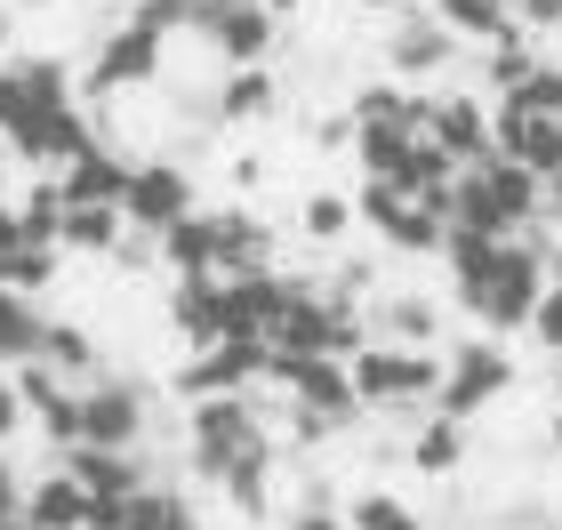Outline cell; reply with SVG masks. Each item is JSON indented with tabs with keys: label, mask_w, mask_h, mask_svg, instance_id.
<instances>
[{
	"label": "cell",
	"mask_w": 562,
	"mask_h": 530,
	"mask_svg": "<svg viewBox=\"0 0 562 530\" xmlns=\"http://www.w3.org/2000/svg\"><path fill=\"white\" fill-rule=\"evenodd\" d=\"M169 24H186V16H169L161 0H137L121 24H105V41H97V57L81 72V89L89 97H113V89H145V81H161V41H169Z\"/></svg>",
	"instance_id": "cell-1"
},
{
	"label": "cell",
	"mask_w": 562,
	"mask_h": 530,
	"mask_svg": "<svg viewBox=\"0 0 562 530\" xmlns=\"http://www.w3.org/2000/svg\"><path fill=\"white\" fill-rule=\"evenodd\" d=\"M186 450H193V474H210V483H225V474H241V466H273V442H266V426H258V410H249L241 394L193 402Z\"/></svg>",
	"instance_id": "cell-2"
},
{
	"label": "cell",
	"mask_w": 562,
	"mask_h": 530,
	"mask_svg": "<svg viewBox=\"0 0 562 530\" xmlns=\"http://www.w3.org/2000/svg\"><path fill=\"white\" fill-rule=\"evenodd\" d=\"M353 394L370 402V410H394V402H434L442 394V362L418 346H362L353 353Z\"/></svg>",
	"instance_id": "cell-3"
},
{
	"label": "cell",
	"mask_w": 562,
	"mask_h": 530,
	"mask_svg": "<svg viewBox=\"0 0 562 530\" xmlns=\"http://www.w3.org/2000/svg\"><path fill=\"white\" fill-rule=\"evenodd\" d=\"M72 105V65L65 57H0V137H16L24 121Z\"/></svg>",
	"instance_id": "cell-4"
},
{
	"label": "cell",
	"mask_w": 562,
	"mask_h": 530,
	"mask_svg": "<svg viewBox=\"0 0 562 530\" xmlns=\"http://www.w3.org/2000/svg\"><path fill=\"white\" fill-rule=\"evenodd\" d=\"M186 24H193V33L210 41L234 72H241V65H266V57H273V41H281V16L258 9V0H201Z\"/></svg>",
	"instance_id": "cell-5"
},
{
	"label": "cell",
	"mask_w": 562,
	"mask_h": 530,
	"mask_svg": "<svg viewBox=\"0 0 562 530\" xmlns=\"http://www.w3.org/2000/svg\"><path fill=\"white\" fill-rule=\"evenodd\" d=\"M193 210H201V201H193V177L177 169V161H137V177H130V201H121V217H130V234L161 241L169 225H186Z\"/></svg>",
	"instance_id": "cell-6"
},
{
	"label": "cell",
	"mask_w": 562,
	"mask_h": 530,
	"mask_svg": "<svg viewBox=\"0 0 562 530\" xmlns=\"http://www.w3.org/2000/svg\"><path fill=\"white\" fill-rule=\"evenodd\" d=\"M515 386V362H506V346H458L450 370H442V394H434V418H458L467 426L482 402H498Z\"/></svg>",
	"instance_id": "cell-7"
},
{
	"label": "cell",
	"mask_w": 562,
	"mask_h": 530,
	"mask_svg": "<svg viewBox=\"0 0 562 530\" xmlns=\"http://www.w3.org/2000/svg\"><path fill=\"white\" fill-rule=\"evenodd\" d=\"M273 362V346L266 338H217V346H201L186 370H177V394L186 402H210V394H241L249 377H266Z\"/></svg>",
	"instance_id": "cell-8"
},
{
	"label": "cell",
	"mask_w": 562,
	"mask_h": 530,
	"mask_svg": "<svg viewBox=\"0 0 562 530\" xmlns=\"http://www.w3.org/2000/svg\"><path fill=\"white\" fill-rule=\"evenodd\" d=\"M353 210H362V217H370V225H378V234H386L394 249H418V258H426V249H442V241H450V217L434 210V201H411V193L378 185V177L362 185V201H353Z\"/></svg>",
	"instance_id": "cell-9"
},
{
	"label": "cell",
	"mask_w": 562,
	"mask_h": 530,
	"mask_svg": "<svg viewBox=\"0 0 562 530\" xmlns=\"http://www.w3.org/2000/svg\"><path fill=\"white\" fill-rule=\"evenodd\" d=\"M137 435H145V394L121 386V377H89V386H81V442L137 450Z\"/></svg>",
	"instance_id": "cell-10"
},
{
	"label": "cell",
	"mask_w": 562,
	"mask_h": 530,
	"mask_svg": "<svg viewBox=\"0 0 562 530\" xmlns=\"http://www.w3.org/2000/svg\"><path fill=\"white\" fill-rule=\"evenodd\" d=\"M16 394H24V418H33L57 450L81 442V386H72V377H57L48 362H24L16 370Z\"/></svg>",
	"instance_id": "cell-11"
},
{
	"label": "cell",
	"mask_w": 562,
	"mask_h": 530,
	"mask_svg": "<svg viewBox=\"0 0 562 530\" xmlns=\"http://www.w3.org/2000/svg\"><path fill=\"white\" fill-rule=\"evenodd\" d=\"M426 137L442 145V154L458 169H482V161H498V129H491V113L474 105V97H442V105L426 113Z\"/></svg>",
	"instance_id": "cell-12"
},
{
	"label": "cell",
	"mask_w": 562,
	"mask_h": 530,
	"mask_svg": "<svg viewBox=\"0 0 562 530\" xmlns=\"http://www.w3.org/2000/svg\"><path fill=\"white\" fill-rule=\"evenodd\" d=\"M57 177H65V201H72V210H121V201H130L137 161H121L113 145H89V154L65 161Z\"/></svg>",
	"instance_id": "cell-13"
},
{
	"label": "cell",
	"mask_w": 562,
	"mask_h": 530,
	"mask_svg": "<svg viewBox=\"0 0 562 530\" xmlns=\"http://www.w3.org/2000/svg\"><path fill=\"white\" fill-rule=\"evenodd\" d=\"M491 129H498L506 161H522L530 177H562V121L554 113H515V105H506Z\"/></svg>",
	"instance_id": "cell-14"
},
{
	"label": "cell",
	"mask_w": 562,
	"mask_h": 530,
	"mask_svg": "<svg viewBox=\"0 0 562 530\" xmlns=\"http://www.w3.org/2000/svg\"><path fill=\"white\" fill-rule=\"evenodd\" d=\"M169 322L177 338H186L193 353L225 338V273H186V282L169 290Z\"/></svg>",
	"instance_id": "cell-15"
},
{
	"label": "cell",
	"mask_w": 562,
	"mask_h": 530,
	"mask_svg": "<svg viewBox=\"0 0 562 530\" xmlns=\"http://www.w3.org/2000/svg\"><path fill=\"white\" fill-rule=\"evenodd\" d=\"M65 474H72V483H81L89 498H137V490H145L137 450H97V442H72V450H65Z\"/></svg>",
	"instance_id": "cell-16"
},
{
	"label": "cell",
	"mask_w": 562,
	"mask_h": 530,
	"mask_svg": "<svg viewBox=\"0 0 562 530\" xmlns=\"http://www.w3.org/2000/svg\"><path fill=\"white\" fill-rule=\"evenodd\" d=\"M458 57V33H450V24L442 16H411V24H394V41H386V65L402 72V81H411V72H418V81H426V72H442Z\"/></svg>",
	"instance_id": "cell-17"
},
{
	"label": "cell",
	"mask_w": 562,
	"mask_h": 530,
	"mask_svg": "<svg viewBox=\"0 0 562 530\" xmlns=\"http://www.w3.org/2000/svg\"><path fill=\"white\" fill-rule=\"evenodd\" d=\"M474 177H482V193H491V210H498L506 225H530V217L547 210V177H530L522 161H506V154H498V161H482Z\"/></svg>",
	"instance_id": "cell-18"
},
{
	"label": "cell",
	"mask_w": 562,
	"mask_h": 530,
	"mask_svg": "<svg viewBox=\"0 0 562 530\" xmlns=\"http://www.w3.org/2000/svg\"><path fill=\"white\" fill-rule=\"evenodd\" d=\"M24 522L33 530H89V490L72 483V474H41L33 490H24Z\"/></svg>",
	"instance_id": "cell-19"
},
{
	"label": "cell",
	"mask_w": 562,
	"mask_h": 530,
	"mask_svg": "<svg viewBox=\"0 0 562 530\" xmlns=\"http://www.w3.org/2000/svg\"><path fill=\"white\" fill-rule=\"evenodd\" d=\"M65 217H72V201H65V177H33V185L16 193V225H24V241H41V249H65Z\"/></svg>",
	"instance_id": "cell-20"
},
{
	"label": "cell",
	"mask_w": 562,
	"mask_h": 530,
	"mask_svg": "<svg viewBox=\"0 0 562 530\" xmlns=\"http://www.w3.org/2000/svg\"><path fill=\"white\" fill-rule=\"evenodd\" d=\"M434 16H442L458 41H482V48H498V41L522 33V24H515V0H434Z\"/></svg>",
	"instance_id": "cell-21"
},
{
	"label": "cell",
	"mask_w": 562,
	"mask_h": 530,
	"mask_svg": "<svg viewBox=\"0 0 562 530\" xmlns=\"http://www.w3.org/2000/svg\"><path fill=\"white\" fill-rule=\"evenodd\" d=\"M161 266L186 282V273H217V210H193L186 225L161 234Z\"/></svg>",
	"instance_id": "cell-22"
},
{
	"label": "cell",
	"mask_w": 562,
	"mask_h": 530,
	"mask_svg": "<svg viewBox=\"0 0 562 530\" xmlns=\"http://www.w3.org/2000/svg\"><path fill=\"white\" fill-rule=\"evenodd\" d=\"M41 362L57 377H72V386H89V377H97V338L81 330V322H48V330H41Z\"/></svg>",
	"instance_id": "cell-23"
},
{
	"label": "cell",
	"mask_w": 562,
	"mask_h": 530,
	"mask_svg": "<svg viewBox=\"0 0 562 530\" xmlns=\"http://www.w3.org/2000/svg\"><path fill=\"white\" fill-rule=\"evenodd\" d=\"M41 330H48V322L33 314V297L0 290V362H9V370H24V362H41Z\"/></svg>",
	"instance_id": "cell-24"
},
{
	"label": "cell",
	"mask_w": 562,
	"mask_h": 530,
	"mask_svg": "<svg viewBox=\"0 0 562 530\" xmlns=\"http://www.w3.org/2000/svg\"><path fill=\"white\" fill-rule=\"evenodd\" d=\"M121 241H130V217L121 210H72L65 217V249L72 258H121Z\"/></svg>",
	"instance_id": "cell-25"
},
{
	"label": "cell",
	"mask_w": 562,
	"mask_h": 530,
	"mask_svg": "<svg viewBox=\"0 0 562 530\" xmlns=\"http://www.w3.org/2000/svg\"><path fill=\"white\" fill-rule=\"evenodd\" d=\"M121 530H201V522H193V507H186V490L145 483V490L130 498V522H121Z\"/></svg>",
	"instance_id": "cell-26"
},
{
	"label": "cell",
	"mask_w": 562,
	"mask_h": 530,
	"mask_svg": "<svg viewBox=\"0 0 562 530\" xmlns=\"http://www.w3.org/2000/svg\"><path fill=\"white\" fill-rule=\"evenodd\" d=\"M57 258L65 249H41V241H16L9 258H0V290H16V297H41L48 282H57Z\"/></svg>",
	"instance_id": "cell-27"
},
{
	"label": "cell",
	"mask_w": 562,
	"mask_h": 530,
	"mask_svg": "<svg viewBox=\"0 0 562 530\" xmlns=\"http://www.w3.org/2000/svg\"><path fill=\"white\" fill-rule=\"evenodd\" d=\"M217 113H225V121H258V113H273V72H266V65H241V72H225V89H217Z\"/></svg>",
	"instance_id": "cell-28"
},
{
	"label": "cell",
	"mask_w": 562,
	"mask_h": 530,
	"mask_svg": "<svg viewBox=\"0 0 562 530\" xmlns=\"http://www.w3.org/2000/svg\"><path fill=\"white\" fill-rule=\"evenodd\" d=\"M411 459H418V474H450L458 459H467V435H458V418H426L418 442H411Z\"/></svg>",
	"instance_id": "cell-29"
},
{
	"label": "cell",
	"mask_w": 562,
	"mask_h": 530,
	"mask_svg": "<svg viewBox=\"0 0 562 530\" xmlns=\"http://www.w3.org/2000/svg\"><path fill=\"white\" fill-rule=\"evenodd\" d=\"M346 530H426V522H418V507H402V498L362 490V498H353V515H346Z\"/></svg>",
	"instance_id": "cell-30"
},
{
	"label": "cell",
	"mask_w": 562,
	"mask_h": 530,
	"mask_svg": "<svg viewBox=\"0 0 562 530\" xmlns=\"http://www.w3.org/2000/svg\"><path fill=\"white\" fill-rule=\"evenodd\" d=\"M506 105H515V113H554V121H562V65L539 57V65H530V81L506 97Z\"/></svg>",
	"instance_id": "cell-31"
},
{
	"label": "cell",
	"mask_w": 562,
	"mask_h": 530,
	"mask_svg": "<svg viewBox=\"0 0 562 530\" xmlns=\"http://www.w3.org/2000/svg\"><path fill=\"white\" fill-rule=\"evenodd\" d=\"M353 217H362V210H353L346 193H314V201H305V234H314V241H338Z\"/></svg>",
	"instance_id": "cell-32"
},
{
	"label": "cell",
	"mask_w": 562,
	"mask_h": 530,
	"mask_svg": "<svg viewBox=\"0 0 562 530\" xmlns=\"http://www.w3.org/2000/svg\"><path fill=\"white\" fill-rule=\"evenodd\" d=\"M386 330H394V346H426L434 338V306H426V297H394V306H386Z\"/></svg>",
	"instance_id": "cell-33"
},
{
	"label": "cell",
	"mask_w": 562,
	"mask_h": 530,
	"mask_svg": "<svg viewBox=\"0 0 562 530\" xmlns=\"http://www.w3.org/2000/svg\"><path fill=\"white\" fill-rule=\"evenodd\" d=\"M530 330H539L554 353H562V282H547V297H539V314H530Z\"/></svg>",
	"instance_id": "cell-34"
},
{
	"label": "cell",
	"mask_w": 562,
	"mask_h": 530,
	"mask_svg": "<svg viewBox=\"0 0 562 530\" xmlns=\"http://www.w3.org/2000/svg\"><path fill=\"white\" fill-rule=\"evenodd\" d=\"M24 515V474L9 466V450H0V522H16Z\"/></svg>",
	"instance_id": "cell-35"
},
{
	"label": "cell",
	"mask_w": 562,
	"mask_h": 530,
	"mask_svg": "<svg viewBox=\"0 0 562 530\" xmlns=\"http://www.w3.org/2000/svg\"><path fill=\"white\" fill-rule=\"evenodd\" d=\"M515 24L522 33H547V24H562V0H515Z\"/></svg>",
	"instance_id": "cell-36"
},
{
	"label": "cell",
	"mask_w": 562,
	"mask_h": 530,
	"mask_svg": "<svg viewBox=\"0 0 562 530\" xmlns=\"http://www.w3.org/2000/svg\"><path fill=\"white\" fill-rule=\"evenodd\" d=\"M16 426H24V394H16V377H9V386H0V450H9Z\"/></svg>",
	"instance_id": "cell-37"
},
{
	"label": "cell",
	"mask_w": 562,
	"mask_h": 530,
	"mask_svg": "<svg viewBox=\"0 0 562 530\" xmlns=\"http://www.w3.org/2000/svg\"><path fill=\"white\" fill-rule=\"evenodd\" d=\"M24 241V225H16V193H0V258Z\"/></svg>",
	"instance_id": "cell-38"
},
{
	"label": "cell",
	"mask_w": 562,
	"mask_h": 530,
	"mask_svg": "<svg viewBox=\"0 0 562 530\" xmlns=\"http://www.w3.org/2000/svg\"><path fill=\"white\" fill-rule=\"evenodd\" d=\"M547 217H554V234H562V177H547Z\"/></svg>",
	"instance_id": "cell-39"
},
{
	"label": "cell",
	"mask_w": 562,
	"mask_h": 530,
	"mask_svg": "<svg viewBox=\"0 0 562 530\" xmlns=\"http://www.w3.org/2000/svg\"><path fill=\"white\" fill-rule=\"evenodd\" d=\"M297 530H346V522H329V515H297Z\"/></svg>",
	"instance_id": "cell-40"
},
{
	"label": "cell",
	"mask_w": 562,
	"mask_h": 530,
	"mask_svg": "<svg viewBox=\"0 0 562 530\" xmlns=\"http://www.w3.org/2000/svg\"><path fill=\"white\" fill-rule=\"evenodd\" d=\"M161 9H169V16H193V9H201V0H161Z\"/></svg>",
	"instance_id": "cell-41"
},
{
	"label": "cell",
	"mask_w": 562,
	"mask_h": 530,
	"mask_svg": "<svg viewBox=\"0 0 562 530\" xmlns=\"http://www.w3.org/2000/svg\"><path fill=\"white\" fill-rule=\"evenodd\" d=\"M362 9H418V0H362Z\"/></svg>",
	"instance_id": "cell-42"
},
{
	"label": "cell",
	"mask_w": 562,
	"mask_h": 530,
	"mask_svg": "<svg viewBox=\"0 0 562 530\" xmlns=\"http://www.w3.org/2000/svg\"><path fill=\"white\" fill-rule=\"evenodd\" d=\"M258 9H273V16H290V9H297V0H258Z\"/></svg>",
	"instance_id": "cell-43"
},
{
	"label": "cell",
	"mask_w": 562,
	"mask_h": 530,
	"mask_svg": "<svg viewBox=\"0 0 562 530\" xmlns=\"http://www.w3.org/2000/svg\"><path fill=\"white\" fill-rule=\"evenodd\" d=\"M0 530H33V522H24V515H16V522H0Z\"/></svg>",
	"instance_id": "cell-44"
},
{
	"label": "cell",
	"mask_w": 562,
	"mask_h": 530,
	"mask_svg": "<svg viewBox=\"0 0 562 530\" xmlns=\"http://www.w3.org/2000/svg\"><path fill=\"white\" fill-rule=\"evenodd\" d=\"M554 450H562V410H554Z\"/></svg>",
	"instance_id": "cell-45"
},
{
	"label": "cell",
	"mask_w": 562,
	"mask_h": 530,
	"mask_svg": "<svg viewBox=\"0 0 562 530\" xmlns=\"http://www.w3.org/2000/svg\"><path fill=\"white\" fill-rule=\"evenodd\" d=\"M16 9H48V0H16Z\"/></svg>",
	"instance_id": "cell-46"
},
{
	"label": "cell",
	"mask_w": 562,
	"mask_h": 530,
	"mask_svg": "<svg viewBox=\"0 0 562 530\" xmlns=\"http://www.w3.org/2000/svg\"><path fill=\"white\" fill-rule=\"evenodd\" d=\"M0 33H9V24H0Z\"/></svg>",
	"instance_id": "cell-47"
}]
</instances>
